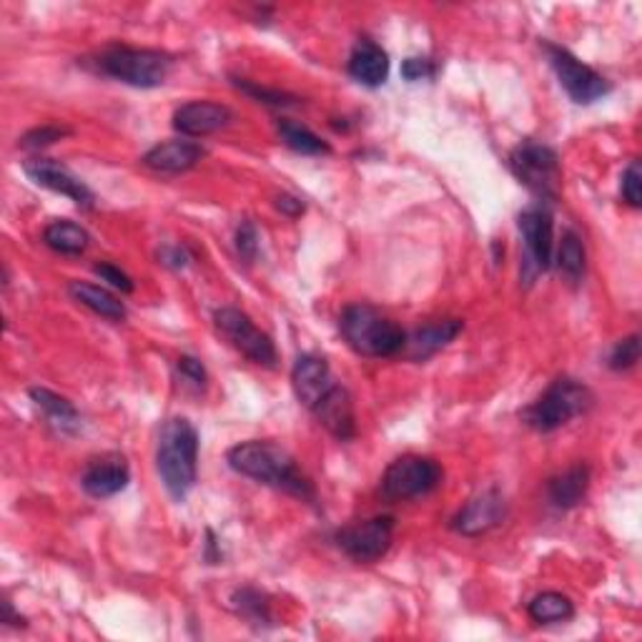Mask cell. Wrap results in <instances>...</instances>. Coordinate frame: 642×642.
Returning <instances> with one entry per match:
<instances>
[{"instance_id": "cell-24", "label": "cell", "mask_w": 642, "mask_h": 642, "mask_svg": "<svg viewBox=\"0 0 642 642\" xmlns=\"http://www.w3.org/2000/svg\"><path fill=\"white\" fill-rule=\"evenodd\" d=\"M43 244L49 246L51 252L63 254V256H81L90 244V234L84 226L76 222H53L45 226L43 232Z\"/></svg>"}, {"instance_id": "cell-15", "label": "cell", "mask_w": 642, "mask_h": 642, "mask_svg": "<svg viewBox=\"0 0 642 642\" xmlns=\"http://www.w3.org/2000/svg\"><path fill=\"white\" fill-rule=\"evenodd\" d=\"M128 480H131V470H128V462L124 454L108 452L94 457L86 464L84 474H81V488L86 490V494L96 500L114 497V494L124 492Z\"/></svg>"}, {"instance_id": "cell-2", "label": "cell", "mask_w": 642, "mask_h": 642, "mask_svg": "<svg viewBox=\"0 0 642 642\" xmlns=\"http://www.w3.org/2000/svg\"><path fill=\"white\" fill-rule=\"evenodd\" d=\"M156 470L163 488L176 502H183L199 480V432L186 417H171L159 429Z\"/></svg>"}, {"instance_id": "cell-28", "label": "cell", "mask_w": 642, "mask_h": 642, "mask_svg": "<svg viewBox=\"0 0 642 642\" xmlns=\"http://www.w3.org/2000/svg\"><path fill=\"white\" fill-rule=\"evenodd\" d=\"M585 261H587V254H585L582 238L575 232H565L557 249V269L563 271L565 279L580 281L585 277Z\"/></svg>"}, {"instance_id": "cell-14", "label": "cell", "mask_w": 642, "mask_h": 642, "mask_svg": "<svg viewBox=\"0 0 642 642\" xmlns=\"http://www.w3.org/2000/svg\"><path fill=\"white\" fill-rule=\"evenodd\" d=\"M234 121L232 108L214 100H189L173 114V128L186 139H204Z\"/></svg>"}, {"instance_id": "cell-21", "label": "cell", "mask_w": 642, "mask_h": 642, "mask_svg": "<svg viewBox=\"0 0 642 642\" xmlns=\"http://www.w3.org/2000/svg\"><path fill=\"white\" fill-rule=\"evenodd\" d=\"M587 490H590V467L577 462L549 480L547 497L557 510H573L587 497Z\"/></svg>"}, {"instance_id": "cell-4", "label": "cell", "mask_w": 642, "mask_h": 642, "mask_svg": "<svg viewBox=\"0 0 642 642\" xmlns=\"http://www.w3.org/2000/svg\"><path fill=\"white\" fill-rule=\"evenodd\" d=\"M339 329H342L344 342L352 346L356 354L372 356V360H387L405 352L407 332L397 321L379 314L370 304H352L339 317Z\"/></svg>"}, {"instance_id": "cell-31", "label": "cell", "mask_w": 642, "mask_h": 642, "mask_svg": "<svg viewBox=\"0 0 642 642\" xmlns=\"http://www.w3.org/2000/svg\"><path fill=\"white\" fill-rule=\"evenodd\" d=\"M236 86L244 90L246 96H252L259 100V104H266V106H297V96H291V94H283V90H271V88H264V86H256L252 84V81H244V78H236Z\"/></svg>"}, {"instance_id": "cell-23", "label": "cell", "mask_w": 642, "mask_h": 642, "mask_svg": "<svg viewBox=\"0 0 642 642\" xmlns=\"http://www.w3.org/2000/svg\"><path fill=\"white\" fill-rule=\"evenodd\" d=\"M71 297L78 301L81 307H86L94 311V314L104 317L108 321H124L126 319V307L124 301H118L111 291L96 287V283H88V281H71Z\"/></svg>"}, {"instance_id": "cell-8", "label": "cell", "mask_w": 642, "mask_h": 642, "mask_svg": "<svg viewBox=\"0 0 642 642\" xmlns=\"http://www.w3.org/2000/svg\"><path fill=\"white\" fill-rule=\"evenodd\" d=\"M543 49L547 53V61L555 71L559 86L565 88V94L570 96L577 106H590L612 90L608 78H602L598 71L573 56L570 51L563 49V45L545 43Z\"/></svg>"}, {"instance_id": "cell-25", "label": "cell", "mask_w": 642, "mask_h": 642, "mask_svg": "<svg viewBox=\"0 0 642 642\" xmlns=\"http://www.w3.org/2000/svg\"><path fill=\"white\" fill-rule=\"evenodd\" d=\"M277 128H279V139L283 141V146H289L293 153H301V156L332 153V146H329L324 139H321V136H317L304 124L291 121V118H283Z\"/></svg>"}, {"instance_id": "cell-33", "label": "cell", "mask_w": 642, "mask_h": 642, "mask_svg": "<svg viewBox=\"0 0 642 642\" xmlns=\"http://www.w3.org/2000/svg\"><path fill=\"white\" fill-rule=\"evenodd\" d=\"M236 249L242 254V259L249 264L256 259V254H259V232H256V226L252 222H242V226H238Z\"/></svg>"}, {"instance_id": "cell-12", "label": "cell", "mask_w": 642, "mask_h": 642, "mask_svg": "<svg viewBox=\"0 0 642 642\" xmlns=\"http://www.w3.org/2000/svg\"><path fill=\"white\" fill-rule=\"evenodd\" d=\"M25 176H29L33 183L39 186L53 191V194H61L71 199L73 204L81 208H94L96 206V194L88 189L86 181H81L76 173H73L68 167L63 163L53 161V159H29L23 163Z\"/></svg>"}, {"instance_id": "cell-36", "label": "cell", "mask_w": 642, "mask_h": 642, "mask_svg": "<svg viewBox=\"0 0 642 642\" xmlns=\"http://www.w3.org/2000/svg\"><path fill=\"white\" fill-rule=\"evenodd\" d=\"M402 76L411 81V84H415V81H427L435 76V66H432V61H427V58H407L405 63H402Z\"/></svg>"}, {"instance_id": "cell-39", "label": "cell", "mask_w": 642, "mask_h": 642, "mask_svg": "<svg viewBox=\"0 0 642 642\" xmlns=\"http://www.w3.org/2000/svg\"><path fill=\"white\" fill-rule=\"evenodd\" d=\"M3 608H6V618H3L6 625H13V628H23V625H25V620L21 618V614H15V610H13V604H11V602H6Z\"/></svg>"}, {"instance_id": "cell-37", "label": "cell", "mask_w": 642, "mask_h": 642, "mask_svg": "<svg viewBox=\"0 0 642 642\" xmlns=\"http://www.w3.org/2000/svg\"><path fill=\"white\" fill-rule=\"evenodd\" d=\"M159 259L161 264L171 266V269H183L191 261V254L183 249V246H163L159 252Z\"/></svg>"}, {"instance_id": "cell-20", "label": "cell", "mask_w": 642, "mask_h": 642, "mask_svg": "<svg viewBox=\"0 0 642 642\" xmlns=\"http://www.w3.org/2000/svg\"><path fill=\"white\" fill-rule=\"evenodd\" d=\"M350 76L366 88H377L389 78V56L379 43L362 39L354 45L350 63H346Z\"/></svg>"}, {"instance_id": "cell-26", "label": "cell", "mask_w": 642, "mask_h": 642, "mask_svg": "<svg viewBox=\"0 0 642 642\" xmlns=\"http://www.w3.org/2000/svg\"><path fill=\"white\" fill-rule=\"evenodd\" d=\"M527 612L537 625H555V622L573 620L575 604L563 592H539L537 598H532V602L527 604Z\"/></svg>"}, {"instance_id": "cell-11", "label": "cell", "mask_w": 642, "mask_h": 642, "mask_svg": "<svg viewBox=\"0 0 642 642\" xmlns=\"http://www.w3.org/2000/svg\"><path fill=\"white\" fill-rule=\"evenodd\" d=\"M394 539V517L379 515L352 522L336 532L334 543L354 563H379L389 553Z\"/></svg>"}, {"instance_id": "cell-30", "label": "cell", "mask_w": 642, "mask_h": 642, "mask_svg": "<svg viewBox=\"0 0 642 642\" xmlns=\"http://www.w3.org/2000/svg\"><path fill=\"white\" fill-rule=\"evenodd\" d=\"M71 133L73 131L66 126H56V124L39 126V128H33V131H29L23 136L21 146H23V149H29V151H39V149H45V146L66 139V136H71Z\"/></svg>"}, {"instance_id": "cell-34", "label": "cell", "mask_w": 642, "mask_h": 642, "mask_svg": "<svg viewBox=\"0 0 642 642\" xmlns=\"http://www.w3.org/2000/svg\"><path fill=\"white\" fill-rule=\"evenodd\" d=\"M176 370H179L181 377L186 379L189 384H194L196 389H204L206 387L208 372H206V366L196 360V356H179Z\"/></svg>"}, {"instance_id": "cell-7", "label": "cell", "mask_w": 642, "mask_h": 642, "mask_svg": "<svg viewBox=\"0 0 642 642\" xmlns=\"http://www.w3.org/2000/svg\"><path fill=\"white\" fill-rule=\"evenodd\" d=\"M510 171L515 179L527 186L539 201H555L563 181L559 171L557 153L545 143L522 141L515 151L510 153Z\"/></svg>"}, {"instance_id": "cell-38", "label": "cell", "mask_w": 642, "mask_h": 642, "mask_svg": "<svg viewBox=\"0 0 642 642\" xmlns=\"http://www.w3.org/2000/svg\"><path fill=\"white\" fill-rule=\"evenodd\" d=\"M277 208L281 211V214H287L289 218H297L304 214V201L297 199V196H291V194H279L277 196Z\"/></svg>"}, {"instance_id": "cell-27", "label": "cell", "mask_w": 642, "mask_h": 642, "mask_svg": "<svg viewBox=\"0 0 642 642\" xmlns=\"http://www.w3.org/2000/svg\"><path fill=\"white\" fill-rule=\"evenodd\" d=\"M232 608L252 625L261 628V625H271V602L261 590L256 587H238V590L232 595Z\"/></svg>"}, {"instance_id": "cell-16", "label": "cell", "mask_w": 642, "mask_h": 642, "mask_svg": "<svg viewBox=\"0 0 642 642\" xmlns=\"http://www.w3.org/2000/svg\"><path fill=\"white\" fill-rule=\"evenodd\" d=\"M291 384L293 392H297V399L311 411L327 397V392L332 389L336 382L324 356L301 354L291 370Z\"/></svg>"}, {"instance_id": "cell-5", "label": "cell", "mask_w": 642, "mask_h": 642, "mask_svg": "<svg viewBox=\"0 0 642 642\" xmlns=\"http://www.w3.org/2000/svg\"><path fill=\"white\" fill-rule=\"evenodd\" d=\"M595 405V394L587 384L573 377H557L549 387L522 409V421L535 432H555L575 417H582Z\"/></svg>"}, {"instance_id": "cell-35", "label": "cell", "mask_w": 642, "mask_h": 642, "mask_svg": "<svg viewBox=\"0 0 642 642\" xmlns=\"http://www.w3.org/2000/svg\"><path fill=\"white\" fill-rule=\"evenodd\" d=\"M100 279L104 281H108L111 283L114 289H118V291H124V293H131L133 291V281H131V277H128L126 271H121L118 269V266H114V264H108V261H100V264H96V269H94Z\"/></svg>"}, {"instance_id": "cell-22", "label": "cell", "mask_w": 642, "mask_h": 642, "mask_svg": "<svg viewBox=\"0 0 642 642\" xmlns=\"http://www.w3.org/2000/svg\"><path fill=\"white\" fill-rule=\"evenodd\" d=\"M31 399L35 402V407L43 411L45 419H49V425L56 427L61 435H76L81 429L78 409L73 407L66 397H61V394L51 389L33 387Z\"/></svg>"}, {"instance_id": "cell-32", "label": "cell", "mask_w": 642, "mask_h": 642, "mask_svg": "<svg viewBox=\"0 0 642 642\" xmlns=\"http://www.w3.org/2000/svg\"><path fill=\"white\" fill-rule=\"evenodd\" d=\"M622 199L628 201L632 208L642 206V173H640V161H632L630 167L622 173Z\"/></svg>"}, {"instance_id": "cell-9", "label": "cell", "mask_w": 642, "mask_h": 642, "mask_svg": "<svg viewBox=\"0 0 642 642\" xmlns=\"http://www.w3.org/2000/svg\"><path fill=\"white\" fill-rule=\"evenodd\" d=\"M522 242H525V259H522V277L527 283L545 274L555 259V226L547 206H529L517 218Z\"/></svg>"}, {"instance_id": "cell-40", "label": "cell", "mask_w": 642, "mask_h": 642, "mask_svg": "<svg viewBox=\"0 0 642 642\" xmlns=\"http://www.w3.org/2000/svg\"><path fill=\"white\" fill-rule=\"evenodd\" d=\"M211 549H216V539H214V532H208V553ZM206 559H208V565H216V557H211V555H206Z\"/></svg>"}, {"instance_id": "cell-18", "label": "cell", "mask_w": 642, "mask_h": 642, "mask_svg": "<svg viewBox=\"0 0 642 642\" xmlns=\"http://www.w3.org/2000/svg\"><path fill=\"white\" fill-rule=\"evenodd\" d=\"M311 415L319 419V425L324 427L329 435L342 439V442H346V439H352L356 435L354 402H352V394L346 392L342 384H334V387L327 392V397L321 399L314 409H311Z\"/></svg>"}, {"instance_id": "cell-6", "label": "cell", "mask_w": 642, "mask_h": 642, "mask_svg": "<svg viewBox=\"0 0 642 642\" xmlns=\"http://www.w3.org/2000/svg\"><path fill=\"white\" fill-rule=\"evenodd\" d=\"M445 480L442 467L432 457L405 454L394 460L382 477V497L389 502H405L435 492Z\"/></svg>"}, {"instance_id": "cell-29", "label": "cell", "mask_w": 642, "mask_h": 642, "mask_svg": "<svg viewBox=\"0 0 642 642\" xmlns=\"http://www.w3.org/2000/svg\"><path fill=\"white\" fill-rule=\"evenodd\" d=\"M638 362H640V336L638 334L620 339V342L612 346V352L608 356V366L612 372H628Z\"/></svg>"}, {"instance_id": "cell-13", "label": "cell", "mask_w": 642, "mask_h": 642, "mask_svg": "<svg viewBox=\"0 0 642 642\" xmlns=\"http://www.w3.org/2000/svg\"><path fill=\"white\" fill-rule=\"evenodd\" d=\"M507 517V500L500 490H484L472 497L452 520V529L464 537H480L500 527Z\"/></svg>"}, {"instance_id": "cell-17", "label": "cell", "mask_w": 642, "mask_h": 642, "mask_svg": "<svg viewBox=\"0 0 642 642\" xmlns=\"http://www.w3.org/2000/svg\"><path fill=\"white\" fill-rule=\"evenodd\" d=\"M204 156L206 149L201 143L189 139H173L153 146L151 151H146L141 163L156 173H186L199 167V161L204 159Z\"/></svg>"}, {"instance_id": "cell-19", "label": "cell", "mask_w": 642, "mask_h": 642, "mask_svg": "<svg viewBox=\"0 0 642 642\" xmlns=\"http://www.w3.org/2000/svg\"><path fill=\"white\" fill-rule=\"evenodd\" d=\"M464 324L460 319H442V321H432V324L419 327L415 334L407 336L405 352L411 362H427L429 356H435L437 352H442L447 344H452Z\"/></svg>"}, {"instance_id": "cell-1", "label": "cell", "mask_w": 642, "mask_h": 642, "mask_svg": "<svg viewBox=\"0 0 642 642\" xmlns=\"http://www.w3.org/2000/svg\"><path fill=\"white\" fill-rule=\"evenodd\" d=\"M226 462L236 474L249 477V480L266 484V488L289 492L293 497L314 500V484L309 482L307 474H301L297 460L287 452V449L261 442V439H249L232 447L226 452Z\"/></svg>"}, {"instance_id": "cell-3", "label": "cell", "mask_w": 642, "mask_h": 642, "mask_svg": "<svg viewBox=\"0 0 642 642\" xmlns=\"http://www.w3.org/2000/svg\"><path fill=\"white\" fill-rule=\"evenodd\" d=\"M94 73L114 78L133 88H159L167 84L173 68L169 53L156 49H131V45H108L94 58L84 61Z\"/></svg>"}, {"instance_id": "cell-10", "label": "cell", "mask_w": 642, "mask_h": 642, "mask_svg": "<svg viewBox=\"0 0 642 642\" xmlns=\"http://www.w3.org/2000/svg\"><path fill=\"white\" fill-rule=\"evenodd\" d=\"M214 324L224 339L234 350L242 352L246 360H252L259 366H274L277 364V346H274L271 336L264 334L259 327L254 324L249 314H244L242 309L222 307L214 311Z\"/></svg>"}]
</instances>
